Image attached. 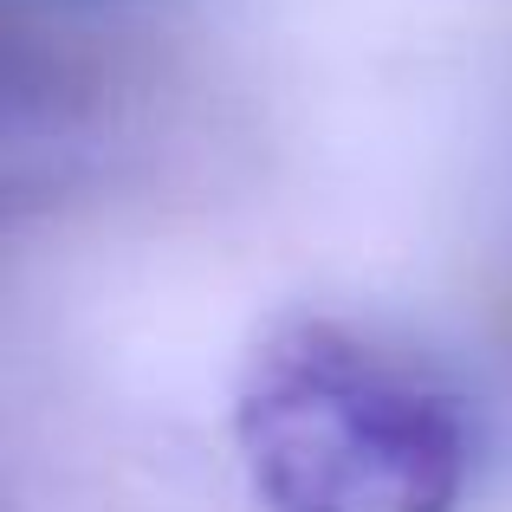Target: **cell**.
<instances>
[{
  "mask_svg": "<svg viewBox=\"0 0 512 512\" xmlns=\"http://www.w3.org/2000/svg\"><path fill=\"white\" fill-rule=\"evenodd\" d=\"M234 454L260 512H461L474 428L428 363L286 318L240 363Z\"/></svg>",
  "mask_w": 512,
  "mask_h": 512,
  "instance_id": "1",
  "label": "cell"
}]
</instances>
